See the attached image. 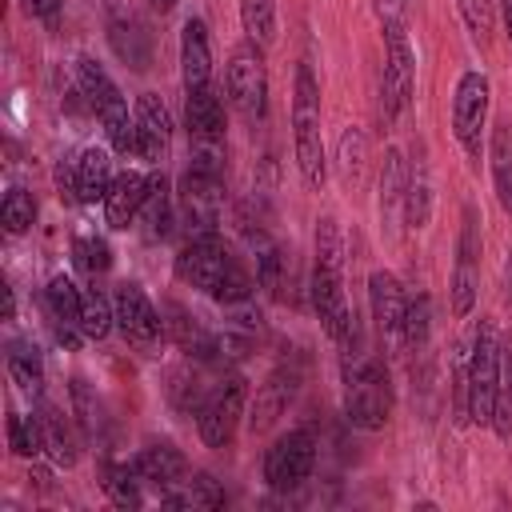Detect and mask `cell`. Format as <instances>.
<instances>
[{"mask_svg":"<svg viewBox=\"0 0 512 512\" xmlns=\"http://www.w3.org/2000/svg\"><path fill=\"white\" fill-rule=\"evenodd\" d=\"M72 412H76V428H80V436L84 440H100L104 436V404H100V396L88 388V380H72Z\"/></svg>","mask_w":512,"mask_h":512,"instance_id":"obj_32","label":"cell"},{"mask_svg":"<svg viewBox=\"0 0 512 512\" xmlns=\"http://www.w3.org/2000/svg\"><path fill=\"white\" fill-rule=\"evenodd\" d=\"M412 84H416V56L412 44L400 28V20L384 24V116L396 120L412 104Z\"/></svg>","mask_w":512,"mask_h":512,"instance_id":"obj_9","label":"cell"},{"mask_svg":"<svg viewBox=\"0 0 512 512\" xmlns=\"http://www.w3.org/2000/svg\"><path fill=\"white\" fill-rule=\"evenodd\" d=\"M220 196H224V176H208L188 168L180 180V208L188 220V236L196 232H216V216H220Z\"/></svg>","mask_w":512,"mask_h":512,"instance_id":"obj_14","label":"cell"},{"mask_svg":"<svg viewBox=\"0 0 512 512\" xmlns=\"http://www.w3.org/2000/svg\"><path fill=\"white\" fill-rule=\"evenodd\" d=\"M368 304H372V320L388 340H400L404 332V308H408V292L400 288V280L392 272H372L368 276Z\"/></svg>","mask_w":512,"mask_h":512,"instance_id":"obj_16","label":"cell"},{"mask_svg":"<svg viewBox=\"0 0 512 512\" xmlns=\"http://www.w3.org/2000/svg\"><path fill=\"white\" fill-rule=\"evenodd\" d=\"M292 392H296V376H292L288 368L272 372V376H268V384L256 392V404H252V432H264V428H268V424L288 408Z\"/></svg>","mask_w":512,"mask_h":512,"instance_id":"obj_25","label":"cell"},{"mask_svg":"<svg viewBox=\"0 0 512 512\" xmlns=\"http://www.w3.org/2000/svg\"><path fill=\"white\" fill-rule=\"evenodd\" d=\"M140 468L136 464H104L100 468V484H104V492H108V500L116 504V508H140Z\"/></svg>","mask_w":512,"mask_h":512,"instance_id":"obj_30","label":"cell"},{"mask_svg":"<svg viewBox=\"0 0 512 512\" xmlns=\"http://www.w3.org/2000/svg\"><path fill=\"white\" fill-rule=\"evenodd\" d=\"M112 312H116V328L128 344L136 348H156L164 340V320L160 312L152 308V300L136 288V284H120L116 288V300H112Z\"/></svg>","mask_w":512,"mask_h":512,"instance_id":"obj_12","label":"cell"},{"mask_svg":"<svg viewBox=\"0 0 512 512\" xmlns=\"http://www.w3.org/2000/svg\"><path fill=\"white\" fill-rule=\"evenodd\" d=\"M136 220L144 224V236H148V240L168 236V224H172V200H168V180H164V172H152V176H148V196H144Z\"/></svg>","mask_w":512,"mask_h":512,"instance_id":"obj_26","label":"cell"},{"mask_svg":"<svg viewBox=\"0 0 512 512\" xmlns=\"http://www.w3.org/2000/svg\"><path fill=\"white\" fill-rule=\"evenodd\" d=\"M456 4H460V16H464L468 32L476 40H488V32H492V0H456Z\"/></svg>","mask_w":512,"mask_h":512,"instance_id":"obj_42","label":"cell"},{"mask_svg":"<svg viewBox=\"0 0 512 512\" xmlns=\"http://www.w3.org/2000/svg\"><path fill=\"white\" fill-rule=\"evenodd\" d=\"M132 464L140 468V476H144L148 484H156V488H160V496H164V492H172V488H180V484H184V472H188V464H184L180 448H172L168 440L148 444Z\"/></svg>","mask_w":512,"mask_h":512,"instance_id":"obj_21","label":"cell"},{"mask_svg":"<svg viewBox=\"0 0 512 512\" xmlns=\"http://www.w3.org/2000/svg\"><path fill=\"white\" fill-rule=\"evenodd\" d=\"M144 196H148V176H140V172H120V176L112 180L108 196L100 200V204H104V220H108L112 228H128V224L140 216Z\"/></svg>","mask_w":512,"mask_h":512,"instance_id":"obj_23","label":"cell"},{"mask_svg":"<svg viewBox=\"0 0 512 512\" xmlns=\"http://www.w3.org/2000/svg\"><path fill=\"white\" fill-rule=\"evenodd\" d=\"M180 76H184V92L212 84V48L204 20H188L180 32Z\"/></svg>","mask_w":512,"mask_h":512,"instance_id":"obj_19","label":"cell"},{"mask_svg":"<svg viewBox=\"0 0 512 512\" xmlns=\"http://www.w3.org/2000/svg\"><path fill=\"white\" fill-rule=\"evenodd\" d=\"M108 44H112V52H116L128 68H136V72H144V68L152 64V36H148V28H144L136 16H128V12H112V20H108Z\"/></svg>","mask_w":512,"mask_h":512,"instance_id":"obj_18","label":"cell"},{"mask_svg":"<svg viewBox=\"0 0 512 512\" xmlns=\"http://www.w3.org/2000/svg\"><path fill=\"white\" fill-rule=\"evenodd\" d=\"M488 104H492V84L484 72H464L456 84V100H452V128L456 140L464 144V152L472 160H480V140H484V124H488Z\"/></svg>","mask_w":512,"mask_h":512,"instance_id":"obj_10","label":"cell"},{"mask_svg":"<svg viewBox=\"0 0 512 512\" xmlns=\"http://www.w3.org/2000/svg\"><path fill=\"white\" fill-rule=\"evenodd\" d=\"M44 308L56 324V340L60 344H76V332H80V308H84V292L68 280V276H52L48 288H44Z\"/></svg>","mask_w":512,"mask_h":512,"instance_id":"obj_17","label":"cell"},{"mask_svg":"<svg viewBox=\"0 0 512 512\" xmlns=\"http://www.w3.org/2000/svg\"><path fill=\"white\" fill-rule=\"evenodd\" d=\"M312 308L324 324V332L336 344H348L360 336L356 312L344 296V272H340V232L336 220H320L316 228V264H312Z\"/></svg>","mask_w":512,"mask_h":512,"instance_id":"obj_1","label":"cell"},{"mask_svg":"<svg viewBox=\"0 0 512 512\" xmlns=\"http://www.w3.org/2000/svg\"><path fill=\"white\" fill-rule=\"evenodd\" d=\"M224 92H228V104L244 116V120H260L264 116V104H268V72H264V52L260 44H240L228 60V72H224Z\"/></svg>","mask_w":512,"mask_h":512,"instance_id":"obj_7","label":"cell"},{"mask_svg":"<svg viewBox=\"0 0 512 512\" xmlns=\"http://www.w3.org/2000/svg\"><path fill=\"white\" fill-rule=\"evenodd\" d=\"M116 324V312L112 304L100 296V292H84V308H80V336L88 340H104Z\"/></svg>","mask_w":512,"mask_h":512,"instance_id":"obj_35","label":"cell"},{"mask_svg":"<svg viewBox=\"0 0 512 512\" xmlns=\"http://www.w3.org/2000/svg\"><path fill=\"white\" fill-rule=\"evenodd\" d=\"M492 180H496V200L512 216V120L496 124L492 132Z\"/></svg>","mask_w":512,"mask_h":512,"instance_id":"obj_29","label":"cell"},{"mask_svg":"<svg viewBox=\"0 0 512 512\" xmlns=\"http://www.w3.org/2000/svg\"><path fill=\"white\" fill-rule=\"evenodd\" d=\"M208 396V384H204V372L200 364H184L172 372V384H168V400L176 412H196Z\"/></svg>","mask_w":512,"mask_h":512,"instance_id":"obj_33","label":"cell"},{"mask_svg":"<svg viewBox=\"0 0 512 512\" xmlns=\"http://www.w3.org/2000/svg\"><path fill=\"white\" fill-rule=\"evenodd\" d=\"M500 16H504V28H508V40H512V0H500Z\"/></svg>","mask_w":512,"mask_h":512,"instance_id":"obj_43","label":"cell"},{"mask_svg":"<svg viewBox=\"0 0 512 512\" xmlns=\"http://www.w3.org/2000/svg\"><path fill=\"white\" fill-rule=\"evenodd\" d=\"M248 296H252V276H248L244 264L236 260V264L228 268V276L216 284L212 300H216V304H248Z\"/></svg>","mask_w":512,"mask_h":512,"instance_id":"obj_41","label":"cell"},{"mask_svg":"<svg viewBox=\"0 0 512 512\" xmlns=\"http://www.w3.org/2000/svg\"><path fill=\"white\" fill-rule=\"evenodd\" d=\"M72 256H76V264L84 268V272H108V264H112V252H108V244L100 240V236H76L72 240Z\"/></svg>","mask_w":512,"mask_h":512,"instance_id":"obj_40","label":"cell"},{"mask_svg":"<svg viewBox=\"0 0 512 512\" xmlns=\"http://www.w3.org/2000/svg\"><path fill=\"white\" fill-rule=\"evenodd\" d=\"M0 220H4V232H8V236L28 232L32 220H36V200H32L24 188H12V192L4 196V204H0Z\"/></svg>","mask_w":512,"mask_h":512,"instance_id":"obj_37","label":"cell"},{"mask_svg":"<svg viewBox=\"0 0 512 512\" xmlns=\"http://www.w3.org/2000/svg\"><path fill=\"white\" fill-rule=\"evenodd\" d=\"M36 420H40L44 452L52 456V464H56V468H72V464H76V456H80V440H76L72 420H68V416H64L56 404H40Z\"/></svg>","mask_w":512,"mask_h":512,"instance_id":"obj_24","label":"cell"},{"mask_svg":"<svg viewBox=\"0 0 512 512\" xmlns=\"http://www.w3.org/2000/svg\"><path fill=\"white\" fill-rule=\"evenodd\" d=\"M184 120L192 140H224V100L212 84L192 88L184 100Z\"/></svg>","mask_w":512,"mask_h":512,"instance_id":"obj_22","label":"cell"},{"mask_svg":"<svg viewBox=\"0 0 512 512\" xmlns=\"http://www.w3.org/2000/svg\"><path fill=\"white\" fill-rule=\"evenodd\" d=\"M236 264V256L228 252V244L216 232H196L184 240V248L176 252V276L200 292H216V284L228 276V268Z\"/></svg>","mask_w":512,"mask_h":512,"instance_id":"obj_8","label":"cell"},{"mask_svg":"<svg viewBox=\"0 0 512 512\" xmlns=\"http://www.w3.org/2000/svg\"><path fill=\"white\" fill-rule=\"evenodd\" d=\"M148 4H152L156 12H172V8H176V0H148Z\"/></svg>","mask_w":512,"mask_h":512,"instance_id":"obj_44","label":"cell"},{"mask_svg":"<svg viewBox=\"0 0 512 512\" xmlns=\"http://www.w3.org/2000/svg\"><path fill=\"white\" fill-rule=\"evenodd\" d=\"M168 508H224V488L216 484V476H208V472H196L192 480H184V488L176 492H164L160 496Z\"/></svg>","mask_w":512,"mask_h":512,"instance_id":"obj_28","label":"cell"},{"mask_svg":"<svg viewBox=\"0 0 512 512\" xmlns=\"http://www.w3.org/2000/svg\"><path fill=\"white\" fill-rule=\"evenodd\" d=\"M240 20L252 44H272L276 36V0H240Z\"/></svg>","mask_w":512,"mask_h":512,"instance_id":"obj_34","label":"cell"},{"mask_svg":"<svg viewBox=\"0 0 512 512\" xmlns=\"http://www.w3.org/2000/svg\"><path fill=\"white\" fill-rule=\"evenodd\" d=\"M172 144V116L156 92H144L136 100V156L148 164H160Z\"/></svg>","mask_w":512,"mask_h":512,"instance_id":"obj_15","label":"cell"},{"mask_svg":"<svg viewBox=\"0 0 512 512\" xmlns=\"http://www.w3.org/2000/svg\"><path fill=\"white\" fill-rule=\"evenodd\" d=\"M244 400H248L244 376H224L220 384L208 388L204 404L196 408V428H200V440L208 448H228L232 444L236 424L244 416Z\"/></svg>","mask_w":512,"mask_h":512,"instance_id":"obj_6","label":"cell"},{"mask_svg":"<svg viewBox=\"0 0 512 512\" xmlns=\"http://www.w3.org/2000/svg\"><path fill=\"white\" fill-rule=\"evenodd\" d=\"M112 180H116L112 176V156L104 148H84L76 156V164H72V192H76V200H84V204L104 200Z\"/></svg>","mask_w":512,"mask_h":512,"instance_id":"obj_20","label":"cell"},{"mask_svg":"<svg viewBox=\"0 0 512 512\" xmlns=\"http://www.w3.org/2000/svg\"><path fill=\"white\" fill-rule=\"evenodd\" d=\"M492 428L500 440L512 436V340H500V368H496V404H492Z\"/></svg>","mask_w":512,"mask_h":512,"instance_id":"obj_31","label":"cell"},{"mask_svg":"<svg viewBox=\"0 0 512 512\" xmlns=\"http://www.w3.org/2000/svg\"><path fill=\"white\" fill-rule=\"evenodd\" d=\"M76 80H80V92H84L88 108L100 116V124H104L112 148H116L120 156H132V152H136V116H128V104H124L120 88L112 84V76H108L96 60L84 56V60L76 64Z\"/></svg>","mask_w":512,"mask_h":512,"instance_id":"obj_4","label":"cell"},{"mask_svg":"<svg viewBox=\"0 0 512 512\" xmlns=\"http://www.w3.org/2000/svg\"><path fill=\"white\" fill-rule=\"evenodd\" d=\"M480 288V224L476 208H464V228L456 240V268H452V312L468 316Z\"/></svg>","mask_w":512,"mask_h":512,"instance_id":"obj_13","label":"cell"},{"mask_svg":"<svg viewBox=\"0 0 512 512\" xmlns=\"http://www.w3.org/2000/svg\"><path fill=\"white\" fill-rule=\"evenodd\" d=\"M292 152L296 168L308 188H320L328 176L324 160V136H320V84L308 64L296 68V92H292Z\"/></svg>","mask_w":512,"mask_h":512,"instance_id":"obj_3","label":"cell"},{"mask_svg":"<svg viewBox=\"0 0 512 512\" xmlns=\"http://www.w3.org/2000/svg\"><path fill=\"white\" fill-rule=\"evenodd\" d=\"M4 360H8V376H12V384H16L20 392H28V396H40V388H44V360H40L36 344H28V340H12Z\"/></svg>","mask_w":512,"mask_h":512,"instance_id":"obj_27","label":"cell"},{"mask_svg":"<svg viewBox=\"0 0 512 512\" xmlns=\"http://www.w3.org/2000/svg\"><path fill=\"white\" fill-rule=\"evenodd\" d=\"M388 412H392V380H388L384 364L364 356L360 348L344 352V416H348V424L376 432V428H384Z\"/></svg>","mask_w":512,"mask_h":512,"instance_id":"obj_2","label":"cell"},{"mask_svg":"<svg viewBox=\"0 0 512 512\" xmlns=\"http://www.w3.org/2000/svg\"><path fill=\"white\" fill-rule=\"evenodd\" d=\"M364 156H368V140H364V132L360 128H348L344 136H340V176H344V184H360L364 180Z\"/></svg>","mask_w":512,"mask_h":512,"instance_id":"obj_36","label":"cell"},{"mask_svg":"<svg viewBox=\"0 0 512 512\" xmlns=\"http://www.w3.org/2000/svg\"><path fill=\"white\" fill-rule=\"evenodd\" d=\"M8 448H12L16 456H36V452H44L40 420H36V416H8Z\"/></svg>","mask_w":512,"mask_h":512,"instance_id":"obj_38","label":"cell"},{"mask_svg":"<svg viewBox=\"0 0 512 512\" xmlns=\"http://www.w3.org/2000/svg\"><path fill=\"white\" fill-rule=\"evenodd\" d=\"M428 328H432L428 296H424V292H416V296H408V308H404V332H400V340L416 348V344H424V340H428Z\"/></svg>","mask_w":512,"mask_h":512,"instance_id":"obj_39","label":"cell"},{"mask_svg":"<svg viewBox=\"0 0 512 512\" xmlns=\"http://www.w3.org/2000/svg\"><path fill=\"white\" fill-rule=\"evenodd\" d=\"M496 368H500V336L492 320H480L468 340V420L476 424H492Z\"/></svg>","mask_w":512,"mask_h":512,"instance_id":"obj_5","label":"cell"},{"mask_svg":"<svg viewBox=\"0 0 512 512\" xmlns=\"http://www.w3.org/2000/svg\"><path fill=\"white\" fill-rule=\"evenodd\" d=\"M312 464H316V440H312V432L308 428H292V432H284L264 452V480L276 492H292V488H300L308 480Z\"/></svg>","mask_w":512,"mask_h":512,"instance_id":"obj_11","label":"cell"}]
</instances>
